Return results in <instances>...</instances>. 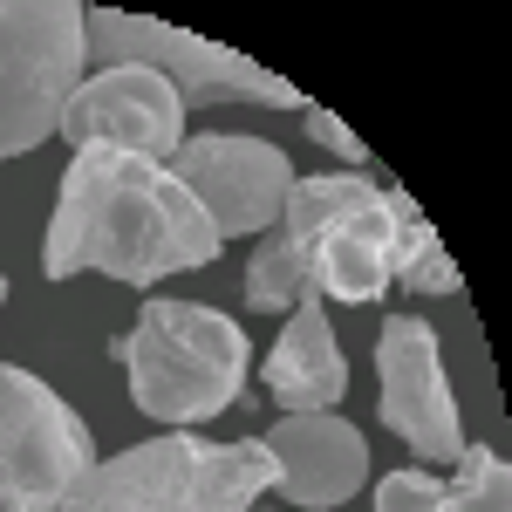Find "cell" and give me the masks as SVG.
Wrapping results in <instances>:
<instances>
[{
    "label": "cell",
    "instance_id": "1",
    "mask_svg": "<svg viewBox=\"0 0 512 512\" xmlns=\"http://www.w3.org/2000/svg\"><path fill=\"white\" fill-rule=\"evenodd\" d=\"M226 239L198 212V198L151 158L123 151H76L62 171V198L48 219L41 274L76 280V274H110L123 287H158L171 274L212 267Z\"/></svg>",
    "mask_w": 512,
    "mask_h": 512
},
{
    "label": "cell",
    "instance_id": "2",
    "mask_svg": "<svg viewBox=\"0 0 512 512\" xmlns=\"http://www.w3.org/2000/svg\"><path fill=\"white\" fill-rule=\"evenodd\" d=\"M267 492H274L267 437L205 444L192 431H164L117 458H96L55 512H253Z\"/></svg>",
    "mask_w": 512,
    "mask_h": 512
},
{
    "label": "cell",
    "instance_id": "3",
    "mask_svg": "<svg viewBox=\"0 0 512 512\" xmlns=\"http://www.w3.org/2000/svg\"><path fill=\"white\" fill-rule=\"evenodd\" d=\"M246 335L233 315L198 308V301H164L151 294L137 328L117 342V362L130 376V403L164 424V431H192L205 417L233 410L246 390Z\"/></svg>",
    "mask_w": 512,
    "mask_h": 512
},
{
    "label": "cell",
    "instance_id": "4",
    "mask_svg": "<svg viewBox=\"0 0 512 512\" xmlns=\"http://www.w3.org/2000/svg\"><path fill=\"white\" fill-rule=\"evenodd\" d=\"M82 41L96 69H151L178 89L185 110H219V103H267V110H308L301 89L274 69H260L253 55H239L226 41H205L192 28H171L151 14H117V7H89Z\"/></svg>",
    "mask_w": 512,
    "mask_h": 512
},
{
    "label": "cell",
    "instance_id": "5",
    "mask_svg": "<svg viewBox=\"0 0 512 512\" xmlns=\"http://www.w3.org/2000/svg\"><path fill=\"white\" fill-rule=\"evenodd\" d=\"M280 233L308 253V280L321 301L369 308L390 294V212H383V178L369 171H321L294 178L280 205Z\"/></svg>",
    "mask_w": 512,
    "mask_h": 512
},
{
    "label": "cell",
    "instance_id": "6",
    "mask_svg": "<svg viewBox=\"0 0 512 512\" xmlns=\"http://www.w3.org/2000/svg\"><path fill=\"white\" fill-rule=\"evenodd\" d=\"M76 0H0V158H28L55 137L89 69Z\"/></svg>",
    "mask_w": 512,
    "mask_h": 512
},
{
    "label": "cell",
    "instance_id": "7",
    "mask_svg": "<svg viewBox=\"0 0 512 512\" xmlns=\"http://www.w3.org/2000/svg\"><path fill=\"white\" fill-rule=\"evenodd\" d=\"M96 465V437L35 369L0 362V506L55 512Z\"/></svg>",
    "mask_w": 512,
    "mask_h": 512
},
{
    "label": "cell",
    "instance_id": "8",
    "mask_svg": "<svg viewBox=\"0 0 512 512\" xmlns=\"http://www.w3.org/2000/svg\"><path fill=\"white\" fill-rule=\"evenodd\" d=\"M376 417L417 458L458 465L465 424H458V396H451L444 355H437V328L424 315H390L376 335Z\"/></svg>",
    "mask_w": 512,
    "mask_h": 512
},
{
    "label": "cell",
    "instance_id": "9",
    "mask_svg": "<svg viewBox=\"0 0 512 512\" xmlns=\"http://www.w3.org/2000/svg\"><path fill=\"white\" fill-rule=\"evenodd\" d=\"M164 171L198 198V212L212 219L219 239L274 233L280 205L294 192V164L267 137H219V130L212 137H185Z\"/></svg>",
    "mask_w": 512,
    "mask_h": 512
},
{
    "label": "cell",
    "instance_id": "10",
    "mask_svg": "<svg viewBox=\"0 0 512 512\" xmlns=\"http://www.w3.org/2000/svg\"><path fill=\"white\" fill-rule=\"evenodd\" d=\"M55 137L69 151H123V158H151V164H171L178 144H185V103L178 89L151 69H96L82 76V89L69 96V110L55 123Z\"/></svg>",
    "mask_w": 512,
    "mask_h": 512
},
{
    "label": "cell",
    "instance_id": "11",
    "mask_svg": "<svg viewBox=\"0 0 512 512\" xmlns=\"http://www.w3.org/2000/svg\"><path fill=\"white\" fill-rule=\"evenodd\" d=\"M267 451H274L280 506H294V512L349 506L362 492V478H369V444L335 410H287L267 431Z\"/></svg>",
    "mask_w": 512,
    "mask_h": 512
},
{
    "label": "cell",
    "instance_id": "12",
    "mask_svg": "<svg viewBox=\"0 0 512 512\" xmlns=\"http://www.w3.org/2000/svg\"><path fill=\"white\" fill-rule=\"evenodd\" d=\"M260 383L280 410H335L342 390H349V355L328 328V301L321 294H301L287 308V328H280L274 355L260 369Z\"/></svg>",
    "mask_w": 512,
    "mask_h": 512
},
{
    "label": "cell",
    "instance_id": "13",
    "mask_svg": "<svg viewBox=\"0 0 512 512\" xmlns=\"http://www.w3.org/2000/svg\"><path fill=\"white\" fill-rule=\"evenodd\" d=\"M383 212H390V287H410V294H465V274L451 267V253L437 246L431 219L417 212V198L383 178Z\"/></svg>",
    "mask_w": 512,
    "mask_h": 512
},
{
    "label": "cell",
    "instance_id": "14",
    "mask_svg": "<svg viewBox=\"0 0 512 512\" xmlns=\"http://www.w3.org/2000/svg\"><path fill=\"white\" fill-rule=\"evenodd\" d=\"M301 294H315L308 253L287 233H267L253 246V260H246V308H253V315H280V308H294Z\"/></svg>",
    "mask_w": 512,
    "mask_h": 512
},
{
    "label": "cell",
    "instance_id": "15",
    "mask_svg": "<svg viewBox=\"0 0 512 512\" xmlns=\"http://www.w3.org/2000/svg\"><path fill=\"white\" fill-rule=\"evenodd\" d=\"M444 512H512V465L492 444L458 451V478H444Z\"/></svg>",
    "mask_w": 512,
    "mask_h": 512
},
{
    "label": "cell",
    "instance_id": "16",
    "mask_svg": "<svg viewBox=\"0 0 512 512\" xmlns=\"http://www.w3.org/2000/svg\"><path fill=\"white\" fill-rule=\"evenodd\" d=\"M376 512H444V478L417 472V465L383 472V485H376Z\"/></svg>",
    "mask_w": 512,
    "mask_h": 512
},
{
    "label": "cell",
    "instance_id": "17",
    "mask_svg": "<svg viewBox=\"0 0 512 512\" xmlns=\"http://www.w3.org/2000/svg\"><path fill=\"white\" fill-rule=\"evenodd\" d=\"M301 123H308V137H315L321 151H335V158L349 164V171H362V164H369V151H362V137H355V130H349L342 117H328L321 103H308V110H301Z\"/></svg>",
    "mask_w": 512,
    "mask_h": 512
},
{
    "label": "cell",
    "instance_id": "18",
    "mask_svg": "<svg viewBox=\"0 0 512 512\" xmlns=\"http://www.w3.org/2000/svg\"><path fill=\"white\" fill-rule=\"evenodd\" d=\"M0 301H7V280H0Z\"/></svg>",
    "mask_w": 512,
    "mask_h": 512
},
{
    "label": "cell",
    "instance_id": "19",
    "mask_svg": "<svg viewBox=\"0 0 512 512\" xmlns=\"http://www.w3.org/2000/svg\"><path fill=\"white\" fill-rule=\"evenodd\" d=\"M253 512H274V506H253Z\"/></svg>",
    "mask_w": 512,
    "mask_h": 512
},
{
    "label": "cell",
    "instance_id": "20",
    "mask_svg": "<svg viewBox=\"0 0 512 512\" xmlns=\"http://www.w3.org/2000/svg\"><path fill=\"white\" fill-rule=\"evenodd\" d=\"M0 512H14V506H0Z\"/></svg>",
    "mask_w": 512,
    "mask_h": 512
}]
</instances>
